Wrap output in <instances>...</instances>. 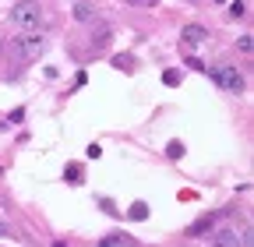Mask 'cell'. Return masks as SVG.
Wrapping results in <instances>:
<instances>
[{
    "label": "cell",
    "mask_w": 254,
    "mask_h": 247,
    "mask_svg": "<svg viewBox=\"0 0 254 247\" xmlns=\"http://www.w3.org/2000/svg\"><path fill=\"white\" fill-rule=\"evenodd\" d=\"M11 21L18 28H36L43 21V7L36 4V0H18V4L11 7Z\"/></svg>",
    "instance_id": "6da1fadb"
},
{
    "label": "cell",
    "mask_w": 254,
    "mask_h": 247,
    "mask_svg": "<svg viewBox=\"0 0 254 247\" xmlns=\"http://www.w3.org/2000/svg\"><path fill=\"white\" fill-rule=\"evenodd\" d=\"M212 81L219 85V88H226V92H240L244 88V78H240V71L237 67H212Z\"/></svg>",
    "instance_id": "7a4b0ae2"
},
{
    "label": "cell",
    "mask_w": 254,
    "mask_h": 247,
    "mask_svg": "<svg viewBox=\"0 0 254 247\" xmlns=\"http://www.w3.org/2000/svg\"><path fill=\"white\" fill-rule=\"evenodd\" d=\"M14 46H18V53H25V57H39V53H43V39H39V36H18Z\"/></svg>",
    "instance_id": "3957f363"
},
{
    "label": "cell",
    "mask_w": 254,
    "mask_h": 247,
    "mask_svg": "<svg viewBox=\"0 0 254 247\" xmlns=\"http://www.w3.org/2000/svg\"><path fill=\"white\" fill-rule=\"evenodd\" d=\"M180 39H184V43H190V46H198V43H205V39H208V32H205L201 25H187L184 32H180Z\"/></svg>",
    "instance_id": "277c9868"
},
{
    "label": "cell",
    "mask_w": 254,
    "mask_h": 247,
    "mask_svg": "<svg viewBox=\"0 0 254 247\" xmlns=\"http://www.w3.org/2000/svg\"><path fill=\"white\" fill-rule=\"evenodd\" d=\"M215 247H244V240H240L233 230H219V233H215Z\"/></svg>",
    "instance_id": "5b68a950"
},
{
    "label": "cell",
    "mask_w": 254,
    "mask_h": 247,
    "mask_svg": "<svg viewBox=\"0 0 254 247\" xmlns=\"http://www.w3.org/2000/svg\"><path fill=\"white\" fill-rule=\"evenodd\" d=\"M247 14V4L244 0H230V18H244Z\"/></svg>",
    "instance_id": "8992f818"
},
{
    "label": "cell",
    "mask_w": 254,
    "mask_h": 247,
    "mask_svg": "<svg viewBox=\"0 0 254 247\" xmlns=\"http://www.w3.org/2000/svg\"><path fill=\"white\" fill-rule=\"evenodd\" d=\"M145 215H148V205H145V201H134V205H131V219H138V223H141Z\"/></svg>",
    "instance_id": "52a82bcc"
},
{
    "label": "cell",
    "mask_w": 254,
    "mask_h": 247,
    "mask_svg": "<svg viewBox=\"0 0 254 247\" xmlns=\"http://www.w3.org/2000/svg\"><path fill=\"white\" fill-rule=\"evenodd\" d=\"M74 18H78V21H88V18H92V7L85 4V0H81V4L74 7Z\"/></svg>",
    "instance_id": "ba28073f"
},
{
    "label": "cell",
    "mask_w": 254,
    "mask_h": 247,
    "mask_svg": "<svg viewBox=\"0 0 254 247\" xmlns=\"http://www.w3.org/2000/svg\"><path fill=\"white\" fill-rule=\"evenodd\" d=\"M166 156H170V159H180V156H184V145H180V141H170V145H166Z\"/></svg>",
    "instance_id": "9c48e42d"
},
{
    "label": "cell",
    "mask_w": 254,
    "mask_h": 247,
    "mask_svg": "<svg viewBox=\"0 0 254 247\" xmlns=\"http://www.w3.org/2000/svg\"><path fill=\"white\" fill-rule=\"evenodd\" d=\"M67 177H71V184H81V166L71 163V166H67Z\"/></svg>",
    "instance_id": "30bf717a"
},
{
    "label": "cell",
    "mask_w": 254,
    "mask_h": 247,
    "mask_svg": "<svg viewBox=\"0 0 254 247\" xmlns=\"http://www.w3.org/2000/svg\"><path fill=\"white\" fill-rule=\"evenodd\" d=\"M99 247H127V244H124L120 237H103V240H99Z\"/></svg>",
    "instance_id": "8fae6325"
},
{
    "label": "cell",
    "mask_w": 254,
    "mask_h": 247,
    "mask_svg": "<svg viewBox=\"0 0 254 247\" xmlns=\"http://www.w3.org/2000/svg\"><path fill=\"white\" fill-rule=\"evenodd\" d=\"M163 81H166V85H177V81H180V74H177V71H166V74H163Z\"/></svg>",
    "instance_id": "7c38bea8"
},
{
    "label": "cell",
    "mask_w": 254,
    "mask_h": 247,
    "mask_svg": "<svg viewBox=\"0 0 254 247\" xmlns=\"http://www.w3.org/2000/svg\"><path fill=\"white\" fill-rule=\"evenodd\" d=\"M0 237H11V230H7L4 223H0Z\"/></svg>",
    "instance_id": "4fadbf2b"
},
{
    "label": "cell",
    "mask_w": 254,
    "mask_h": 247,
    "mask_svg": "<svg viewBox=\"0 0 254 247\" xmlns=\"http://www.w3.org/2000/svg\"><path fill=\"white\" fill-rule=\"evenodd\" d=\"M131 4H155V0H131Z\"/></svg>",
    "instance_id": "5bb4252c"
},
{
    "label": "cell",
    "mask_w": 254,
    "mask_h": 247,
    "mask_svg": "<svg viewBox=\"0 0 254 247\" xmlns=\"http://www.w3.org/2000/svg\"><path fill=\"white\" fill-rule=\"evenodd\" d=\"M215 4H226V0H215Z\"/></svg>",
    "instance_id": "9a60e30c"
}]
</instances>
